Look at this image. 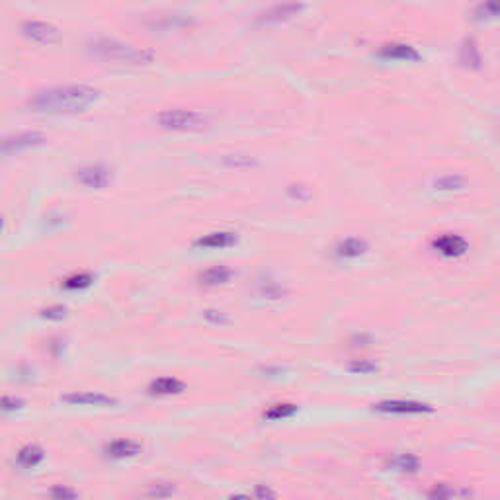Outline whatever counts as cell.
Wrapping results in <instances>:
<instances>
[{
  "instance_id": "cell-1",
  "label": "cell",
  "mask_w": 500,
  "mask_h": 500,
  "mask_svg": "<svg viewBox=\"0 0 500 500\" xmlns=\"http://www.w3.org/2000/svg\"><path fill=\"white\" fill-rule=\"evenodd\" d=\"M100 98V90L90 85H65L39 90L28 100V108L36 113L47 116H69L80 113L94 106Z\"/></svg>"
},
{
  "instance_id": "cell-2",
  "label": "cell",
  "mask_w": 500,
  "mask_h": 500,
  "mask_svg": "<svg viewBox=\"0 0 500 500\" xmlns=\"http://www.w3.org/2000/svg\"><path fill=\"white\" fill-rule=\"evenodd\" d=\"M90 51L96 55L98 59L120 63V65H131V67L151 65L155 61V51L153 49L127 45V43H122L118 39H110V37L96 39L92 43Z\"/></svg>"
},
{
  "instance_id": "cell-3",
  "label": "cell",
  "mask_w": 500,
  "mask_h": 500,
  "mask_svg": "<svg viewBox=\"0 0 500 500\" xmlns=\"http://www.w3.org/2000/svg\"><path fill=\"white\" fill-rule=\"evenodd\" d=\"M155 122L159 123L160 129L166 131H202L209 125L208 118L204 113L194 110H164L157 113Z\"/></svg>"
},
{
  "instance_id": "cell-4",
  "label": "cell",
  "mask_w": 500,
  "mask_h": 500,
  "mask_svg": "<svg viewBox=\"0 0 500 500\" xmlns=\"http://www.w3.org/2000/svg\"><path fill=\"white\" fill-rule=\"evenodd\" d=\"M47 137L41 131H20V133H10L6 137H0V157H12L18 153H24L30 149L45 145Z\"/></svg>"
},
{
  "instance_id": "cell-5",
  "label": "cell",
  "mask_w": 500,
  "mask_h": 500,
  "mask_svg": "<svg viewBox=\"0 0 500 500\" xmlns=\"http://www.w3.org/2000/svg\"><path fill=\"white\" fill-rule=\"evenodd\" d=\"M371 409H373L376 413H383V415H426V413H432V411H434V409L426 403L403 401V399L379 401V403L371 404Z\"/></svg>"
},
{
  "instance_id": "cell-6",
  "label": "cell",
  "mask_w": 500,
  "mask_h": 500,
  "mask_svg": "<svg viewBox=\"0 0 500 500\" xmlns=\"http://www.w3.org/2000/svg\"><path fill=\"white\" fill-rule=\"evenodd\" d=\"M74 178L83 186H86V188L104 190L111 182V171L108 166H104V164H86V166H80L76 171Z\"/></svg>"
},
{
  "instance_id": "cell-7",
  "label": "cell",
  "mask_w": 500,
  "mask_h": 500,
  "mask_svg": "<svg viewBox=\"0 0 500 500\" xmlns=\"http://www.w3.org/2000/svg\"><path fill=\"white\" fill-rule=\"evenodd\" d=\"M22 34L28 39L41 43V45L55 43L59 39V30L49 22H43V20H25L22 24Z\"/></svg>"
},
{
  "instance_id": "cell-8",
  "label": "cell",
  "mask_w": 500,
  "mask_h": 500,
  "mask_svg": "<svg viewBox=\"0 0 500 500\" xmlns=\"http://www.w3.org/2000/svg\"><path fill=\"white\" fill-rule=\"evenodd\" d=\"M63 403L73 404V406H118V399L104 393H92V391H74L69 395H63Z\"/></svg>"
},
{
  "instance_id": "cell-9",
  "label": "cell",
  "mask_w": 500,
  "mask_h": 500,
  "mask_svg": "<svg viewBox=\"0 0 500 500\" xmlns=\"http://www.w3.org/2000/svg\"><path fill=\"white\" fill-rule=\"evenodd\" d=\"M104 452L110 459H129V457H137L139 453L143 452V444L137 442V439L120 438L110 442L104 448Z\"/></svg>"
},
{
  "instance_id": "cell-10",
  "label": "cell",
  "mask_w": 500,
  "mask_h": 500,
  "mask_svg": "<svg viewBox=\"0 0 500 500\" xmlns=\"http://www.w3.org/2000/svg\"><path fill=\"white\" fill-rule=\"evenodd\" d=\"M434 248L446 258L464 257L467 252V241L459 235H442L434 241Z\"/></svg>"
},
{
  "instance_id": "cell-11",
  "label": "cell",
  "mask_w": 500,
  "mask_h": 500,
  "mask_svg": "<svg viewBox=\"0 0 500 500\" xmlns=\"http://www.w3.org/2000/svg\"><path fill=\"white\" fill-rule=\"evenodd\" d=\"M237 241L239 239H237L235 232L215 231L199 237L194 243V246H197V248H229L232 244H237Z\"/></svg>"
},
{
  "instance_id": "cell-12",
  "label": "cell",
  "mask_w": 500,
  "mask_h": 500,
  "mask_svg": "<svg viewBox=\"0 0 500 500\" xmlns=\"http://www.w3.org/2000/svg\"><path fill=\"white\" fill-rule=\"evenodd\" d=\"M379 55L383 59H401V61L420 59V53L413 45H406V43H387L379 49Z\"/></svg>"
},
{
  "instance_id": "cell-13",
  "label": "cell",
  "mask_w": 500,
  "mask_h": 500,
  "mask_svg": "<svg viewBox=\"0 0 500 500\" xmlns=\"http://www.w3.org/2000/svg\"><path fill=\"white\" fill-rule=\"evenodd\" d=\"M186 391L184 381L176 378H157L149 383V393L151 395H159V397H166V395H180Z\"/></svg>"
},
{
  "instance_id": "cell-14",
  "label": "cell",
  "mask_w": 500,
  "mask_h": 500,
  "mask_svg": "<svg viewBox=\"0 0 500 500\" xmlns=\"http://www.w3.org/2000/svg\"><path fill=\"white\" fill-rule=\"evenodd\" d=\"M420 459L413 455V453H397V455H391L387 459V467H391L393 471H399V473H418L420 469Z\"/></svg>"
},
{
  "instance_id": "cell-15",
  "label": "cell",
  "mask_w": 500,
  "mask_h": 500,
  "mask_svg": "<svg viewBox=\"0 0 500 500\" xmlns=\"http://www.w3.org/2000/svg\"><path fill=\"white\" fill-rule=\"evenodd\" d=\"M232 278V270L229 266H211L206 272L199 274V283L208 285V287H215V285H223Z\"/></svg>"
},
{
  "instance_id": "cell-16",
  "label": "cell",
  "mask_w": 500,
  "mask_h": 500,
  "mask_svg": "<svg viewBox=\"0 0 500 500\" xmlns=\"http://www.w3.org/2000/svg\"><path fill=\"white\" fill-rule=\"evenodd\" d=\"M367 250H369V244L358 237H350L336 246V254L340 258H360L362 254H366Z\"/></svg>"
},
{
  "instance_id": "cell-17",
  "label": "cell",
  "mask_w": 500,
  "mask_h": 500,
  "mask_svg": "<svg viewBox=\"0 0 500 500\" xmlns=\"http://www.w3.org/2000/svg\"><path fill=\"white\" fill-rule=\"evenodd\" d=\"M43 457H45V453H43V450L37 444H28V446H24L18 452L16 461H18L20 467H24V469H34V467H37V465L43 461Z\"/></svg>"
},
{
  "instance_id": "cell-18",
  "label": "cell",
  "mask_w": 500,
  "mask_h": 500,
  "mask_svg": "<svg viewBox=\"0 0 500 500\" xmlns=\"http://www.w3.org/2000/svg\"><path fill=\"white\" fill-rule=\"evenodd\" d=\"M303 8H305L303 4H295V2H290V4H276L270 10H266L260 20H264V22H281V20H287V18L295 16V14L299 12V10H303Z\"/></svg>"
},
{
  "instance_id": "cell-19",
  "label": "cell",
  "mask_w": 500,
  "mask_h": 500,
  "mask_svg": "<svg viewBox=\"0 0 500 500\" xmlns=\"http://www.w3.org/2000/svg\"><path fill=\"white\" fill-rule=\"evenodd\" d=\"M297 413V406L293 403H276L268 406L264 411V418L266 420H281V418H290Z\"/></svg>"
},
{
  "instance_id": "cell-20",
  "label": "cell",
  "mask_w": 500,
  "mask_h": 500,
  "mask_svg": "<svg viewBox=\"0 0 500 500\" xmlns=\"http://www.w3.org/2000/svg\"><path fill=\"white\" fill-rule=\"evenodd\" d=\"M92 281H94V276H92V274H86V272L73 274V276H69L67 280L63 281V290H67V292L86 290V287L92 285Z\"/></svg>"
},
{
  "instance_id": "cell-21",
  "label": "cell",
  "mask_w": 500,
  "mask_h": 500,
  "mask_svg": "<svg viewBox=\"0 0 500 500\" xmlns=\"http://www.w3.org/2000/svg\"><path fill=\"white\" fill-rule=\"evenodd\" d=\"M174 485L171 483H155V485H151V488L146 490V497L151 500H162V499H169L174 494Z\"/></svg>"
},
{
  "instance_id": "cell-22",
  "label": "cell",
  "mask_w": 500,
  "mask_h": 500,
  "mask_svg": "<svg viewBox=\"0 0 500 500\" xmlns=\"http://www.w3.org/2000/svg\"><path fill=\"white\" fill-rule=\"evenodd\" d=\"M348 369L352 371V373H360V376H369V373H376L379 369L378 364H373V362H369V360H354Z\"/></svg>"
},
{
  "instance_id": "cell-23",
  "label": "cell",
  "mask_w": 500,
  "mask_h": 500,
  "mask_svg": "<svg viewBox=\"0 0 500 500\" xmlns=\"http://www.w3.org/2000/svg\"><path fill=\"white\" fill-rule=\"evenodd\" d=\"M452 497L453 490L448 483H436L434 487L430 488V492H428V499L430 500H450Z\"/></svg>"
},
{
  "instance_id": "cell-24",
  "label": "cell",
  "mask_w": 500,
  "mask_h": 500,
  "mask_svg": "<svg viewBox=\"0 0 500 500\" xmlns=\"http://www.w3.org/2000/svg\"><path fill=\"white\" fill-rule=\"evenodd\" d=\"M24 406V401L12 397V395H6V397H0V413H16Z\"/></svg>"
},
{
  "instance_id": "cell-25",
  "label": "cell",
  "mask_w": 500,
  "mask_h": 500,
  "mask_svg": "<svg viewBox=\"0 0 500 500\" xmlns=\"http://www.w3.org/2000/svg\"><path fill=\"white\" fill-rule=\"evenodd\" d=\"M49 497H51V500H76V492L71 487L55 485L49 490Z\"/></svg>"
},
{
  "instance_id": "cell-26",
  "label": "cell",
  "mask_w": 500,
  "mask_h": 500,
  "mask_svg": "<svg viewBox=\"0 0 500 500\" xmlns=\"http://www.w3.org/2000/svg\"><path fill=\"white\" fill-rule=\"evenodd\" d=\"M464 186V178L461 176H446V178H439L436 182V190H459Z\"/></svg>"
},
{
  "instance_id": "cell-27",
  "label": "cell",
  "mask_w": 500,
  "mask_h": 500,
  "mask_svg": "<svg viewBox=\"0 0 500 500\" xmlns=\"http://www.w3.org/2000/svg\"><path fill=\"white\" fill-rule=\"evenodd\" d=\"M41 317L49 318V320H61V318L67 317V309L63 305L47 307V309L41 311Z\"/></svg>"
},
{
  "instance_id": "cell-28",
  "label": "cell",
  "mask_w": 500,
  "mask_h": 500,
  "mask_svg": "<svg viewBox=\"0 0 500 500\" xmlns=\"http://www.w3.org/2000/svg\"><path fill=\"white\" fill-rule=\"evenodd\" d=\"M254 494H257L258 500H276V492L270 487H266V485H258Z\"/></svg>"
},
{
  "instance_id": "cell-29",
  "label": "cell",
  "mask_w": 500,
  "mask_h": 500,
  "mask_svg": "<svg viewBox=\"0 0 500 500\" xmlns=\"http://www.w3.org/2000/svg\"><path fill=\"white\" fill-rule=\"evenodd\" d=\"M206 318L209 323H225L227 318L221 315L219 311H206Z\"/></svg>"
},
{
  "instance_id": "cell-30",
  "label": "cell",
  "mask_w": 500,
  "mask_h": 500,
  "mask_svg": "<svg viewBox=\"0 0 500 500\" xmlns=\"http://www.w3.org/2000/svg\"><path fill=\"white\" fill-rule=\"evenodd\" d=\"M229 500H250V497H246V494H237V497H231Z\"/></svg>"
},
{
  "instance_id": "cell-31",
  "label": "cell",
  "mask_w": 500,
  "mask_h": 500,
  "mask_svg": "<svg viewBox=\"0 0 500 500\" xmlns=\"http://www.w3.org/2000/svg\"><path fill=\"white\" fill-rule=\"evenodd\" d=\"M2 225H4V223H2V219H0V231H2Z\"/></svg>"
}]
</instances>
